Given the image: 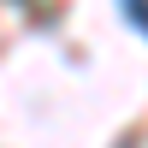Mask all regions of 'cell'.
<instances>
[{
    "instance_id": "1",
    "label": "cell",
    "mask_w": 148,
    "mask_h": 148,
    "mask_svg": "<svg viewBox=\"0 0 148 148\" xmlns=\"http://www.w3.org/2000/svg\"><path fill=\"white\" fill-rule=\"evenodd\" d=\"M125 12H130V18L142 24V30H148V0H125Z\"/></svg>"
}]
</instances>
